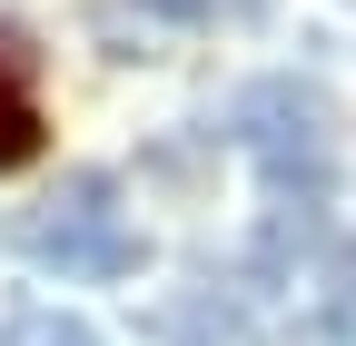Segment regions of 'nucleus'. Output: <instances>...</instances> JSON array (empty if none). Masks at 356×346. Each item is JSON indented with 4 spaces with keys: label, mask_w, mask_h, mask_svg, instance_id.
<instances>
[{
    "label": "nucleus",
    "mask_w": 356,
    "mask_h": 346,
    "mask_svg": "<svg viewBox=\"0 0 356 346\" xmlns=\"http://www.w3.org/2000/svg\"><path fill=\"white\" fill-rule=\"evenodd\" d=\"M0 346H99V327H89V317H70V307H40V297H30V307L10 317V336H0Z\"/></svg>",
    "instance_id": "20e7f679"
},
{
    "label": "nucleus",
    "mask_w": 356,
    "mask_h": 346,
    "mask_svg": "<svg viewBox=\"0 0 356 346\" xmlns=\"http://www.w3.org/2000/svg\"><path fill=\"white\" fill-rule=\"evenodd\" d=\"M317 317H327V346H356V247H337V257H327Z\"/></svg>",
    "instance_id": "39448f33"
},
{
    "label": "nucleus",
    "mask_w": 356,
    "mask_h": 346,
    "mask_svg": "<svg viewBox=\"0 0 356 346\" xmlns=\"http://www.w3.org/2000/svg\"><path fill=\"white\" fill-rule=\"evenodd\" d=\"M238 149L257 158V179L277 188V198H307V208H327V179H337V99L317 90V79H257V90H238Z\"/></svg>",
    "instance_id": "f257e3e1"
},
{
    "label": "nucleus",
    "mask_w": 356,
    "mask_h": 346,
    "mask_svg": "<svg viewBox=\"0 0 356 346\" xmlns=\"http://www.w3.org/2000/svg\"><path fill=\"white\" fill-rule=\"evenodd\" d=\"M40 158V99H30V60L20 40H0V168H30Z\"/></svg>",
    "instance_id": "7ed1b4c3"
},
{
    "label": "nucleus",
    "mask_w": 356,
    "mask_h": 346,
    "mask_svg": "<svg viewBox=\"0 0 356 346\" xmlns=\"http://www.w3.org/2000/svg\"><path fill=\"white\" fill-rule=\"evenodd\" d=\"M149 10H168V20L208 30V20H267V0H149Z\"/></svg>",
    "instance_id": "423d86ee"
},
{
    "label": "nucleus",
    "mask_w": 356,
    "mask_h": 346,
    "mask_svg": "<svg viewBox=\"0 0 356 346\" xmlns=\"http://www.w3.org/2000/svg\"><path fill=\"white\" fill-rule=\"evenodd\" d=\"M119 179L109 168H70L60 198H40L30 218L10 228V247L30 257V267H60V277H139V228H119Z\"/></svg>",
    "instance_id": "f03ea898"
}]
</instances>
